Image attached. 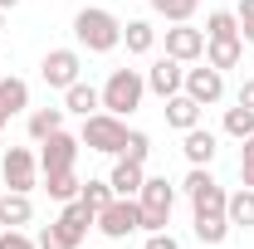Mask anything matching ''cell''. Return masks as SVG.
Returning <instances> with one entry per match:
<instances>
[{
  "instance_id": "cell-4",
  "label": "cell",
  "mask_w": 254,
  "mask_h": 249,
  "mask_svg": "<svg viewBox=\"0 0 254 249\" xmlns=\"http://www.w3.org/2000/svg\"><path fill=\"white\" fill-rule=\"evenodd\" d=\"M78 142H83L88 152L123 156V147H127V127H123V118H113V113H103V108H98L93 118H83V132H78Z\"/></svg>"
},
{
  "instance_id": "cell-17",
  "label": "cell",
  "mask_w": 254,
  "mask_h": 249,
  "mask_svg": "<svg viewBox=\"0 0 254 249\" xmlns=\"http://www.w3.org/2000/svg\"><path fill=\"white\" fill-rule=\"evenodd\" d=\"M142 181H147V171H142V161H132V156H123V161L113 166V176H108L113 195H137Z\"/></svg>"
},
{
  "instance_id": "cell-8",
  "label": "cell",
  "mask_w": 254,
  "mask_h": 249,
  "mask_svg": "<svg viewBox=\"0 0 254 249\" xmlns=\"http://www.w3.org/2000/svg\"><path fill=\"white\" fill-rule=\"evenodd\" d=\"M78 49H49L44 63H39V78L49 83V88H68V83H78Z\"/></svg>"
},
{
  "instance_id": "cell-29",
  "label": "cell",
  "mask_w": 254,
  "mask_h": 249,
  "mask_svg": "<svg viewBox=\"0 0 254 249\" xmlns=\"http://www.w3.org/2000/svg\"><path fill=\"white\" fill-rule=\"evenodd\" d=\"M34 245H39V249H78V245H73V240H68V235L59 230V225H44Z\"/></svg>"
},
{
  "instance_id": "cell-12",
  "label": "cell",
  "mask_w": 254,
  "mask_h": 249,
  "mask_svg": "<svg viewBox=\"0 0 254 249\" xmlns=\"http://www.w3.org/2000/svg\"><path fill=\"white\" fill-rule=\"evenodd\" d=\"M245 59V34H225V39H205V63L210 68H240Z\"/></svg>"
},
{
  "instance_id": "cell-37",
  "label": "cell",
  "mask_w": 254,
  "mask_h": 249,
  "mask_svg": "<svg viewBox=\"0 0 254 249\" xmlns=\"http://www.w3.org/2000/svg\"><path fill=\"white\" fill-rule=\"evenodd\" d=\"M0 30H5V10H0Z\"/></svg>"
},
{
  "instance_id": "cell-20",
  "label": "cell",
  "mask_w": 254,
  "mask_h": 249,
  "mask_svg": "<svg viewBox=\"0 0 254 249\" xmlns=\"http://www.w3.org/2000/svg\"><path fill=\"white\" fill-rule=\"evenodd\" d=\"M225 215H230V225L235 230H254V190H235L230 200H225Z\"/></svg>"
},
{
  "instance_id": "cell-31",
  "label": "cell",
  "mask_w": 254,
  "mask_h": 249,
  "mask_svg": "<svg viewBox=\"0 0 254 249\" xmlns=\"http://www.w3.org/2000/svg\"><path fill=\"white\" fill-rule=\"evenodd\" d=\"M235 20H240V34L254 44V0H240V10H235Z\"/></svg>"
},
{
  "instance_id": "cell-13",
  "label": "cell",
  "mask_w": 254,
  "mask_h": 249,
  "mask_svg": "<svg viewBox=\"0 0 254 249\" xmlns=\"http://www.w3.org/2000/svg\"><path fill=\"white\" fill-rule=\"evenodd\" d=\"M93 220H98V215L83 205V200H64V210H59V220H54V225H59L73 245H83V235L93 230Z\"/></svg>"
},
{
  "instance_id": "cell-1",
  "label": "cell",
  "mask_w": 254,
  "mask_h": 249,
  "mask_svg": "<svg viewBox=\"0 0 254 249\" xmlns=\"http://www.w3.org/2000/svg\"><path fill=\"white\" fill-rule=\"evenodd\" d=\"M73 39H78L88 54H108V49L123 44V20H118L113 10H103V5H88V10L73 15Z\"/></svg>"
},
{
  "instance_id": "cell-3",
  "label": "cell",
  "mask_w": 254,
  "mask_h": 249,
  "mask_svg": "<svg viewBox=\"0 0 254 249\" xmlns=\"http://www.w3.org/2000/svg\"><path fill=\"white\" fill-rule=\"evenodd\" d=\"M137 205H142V230H147V235H152V230H166L171 205H176V186H171L166 176H147L142 190H137Z\"/></svg>"
},
{
  "instance_id": "cell-39",
  "label": "cell",
  "mask_w": 254,
  "mask_h": 249,
  "mask_svg": "<svg viewBox=\"0 0 254 249\" xmlns=\"http://www.w3.org/2000/svg\"><path fill=\"white\" fill-rule=\"evenodd\" d=\"M0 78H5V73H0Z\"/></svg>"
},
{
  "instance_id": "cell-26",
  "label": "cell",
  "mask_w": 254,
  "mask_h": 249,
  "mask_svg": "<svg viewBox=\"0 0 254 249\" xmlns=\"http://www.w3.org/2000/svg\"><path fill=\"white\" fill-rule=\"evenodd\" d=\"M195 5H200V0H152V10H157V15H166L171 25H190Z\"/></svg>"
},
{
  "instance_id": "cell-19",
  "label": "cell",
  "mask_w": 254,
  "mask_h": 249,
  "mask_svg": "<svg viewBox=\"0 0 254 249\" xmlns=\"http://www.w3.org/2000/svg\"><path fill=\"white\" fill-rule=\"evenodd\" d=\"M25 108H30V83H25V78H0V113L15 118V113H25Z\"/></svg>"
},
{
  "instance_id": "cell-34",
  "label": "cell",
  "mask_w": 254,
  "mask_h": 249,
  "mask_svg": "<svg viewBox=\"0 0 254 249\" xmlns=\"http://www.w3.org/2000/svg\"><path fill=\"white\" fill-rule=\"evenodd\" d=\"M147 249H181V245H176V240H171L166 230H152V240H147Z\"/></svg>"
},
{
  "instance_id": "cell-36",
  "label": "cell",
  "mask_w": 254,
  "mask_h": 249,
  "mask_svg": "<svg viewBox=\"0 0 254 249\" xmlns=\"http://www.w3.org/2000/svg\"><path fill=\"white\" fill-rule=\"evenodd\" d=\"M15 5H20V0H0V10H15Z\"/></svg>"
},
{
  "instance_id": "cell-23",
  "label": "cell",
  "mask_w": 254,
  "mask_h": 249,
  "mask_svg": "<svg viewBox=\"0 0 254 249\" xmlns=\"http://www.w3.org/2000/svg\"><path fill=\"white\" fill-rule=\"evenodd\" d=\"M44 190L54 195V200H78V190H83V181L73 176V171H54V176H44Z\"/></svg>"
},
{
  "instance_id": "cell-28",
  "label": "cell",
  "mask_w": 254,
  "mask_h": 249,
  "mask_svg": "<svg viewBox=\"0 0 254 249\" xmlns=\"http://www.w3.org/2000/svg\"><path fill=\"white\" fill-rule=\"evenodd\" d=\"M78 200H83V205H88V210H103V205H113V186H108V181H83V190H78Z\"/></svg>"
},
{
  "instance_id": "cell-33",
  "label": "cell",
  "mask_w": 254,
  "mask_h": 249,
  "mask_svg": "<svg viewBox=\"0 0 254 249\" xmlns=\"http://www.w3.org/2000/svg\"><path fill=\"white\" fill-rule=\"evenodd\" d=\"M0 249H39L30 235H20V230H0Z\"/></svg>"
},
{
  "instance_id": "cell-15",
  "label": "cell",
  "mask_w": 254,
  "mask_h": 249,
  "mask_svg": "<svg viewBox=\"0 0 254 249\" xmlns=\"http://www.w3.org/2000/svg\"><path fill=\"white\" fill-rule=\"evenodd\" d=\"M181 152H186L190 166H210V161H215V132L195 123V127L186 132V142H181Z\"/></svg>"
},
{
  "instance_id": "cell-24",
  "label": "cell",
  "mask_w": 254,
  "mask_h": 249,
  "mask_svg": "<svg viewBox=\"0 0 254 249\" xmlns=\"http://www.w3.org/2000/svg\"><path fill=\"white\" fill-rule=\"evenodd\" d=\"M59 127H64V108H39V113H30V137H34V142L54 137Z\"/></svg>"
},
{
  "instance_id": "cell-5",
  "label": "cell",
  "mask_w": 254,
  "mask_h": 249,
  "mask_svg": "<svg viewBox=\"0 0 254 249\" xmlns=\"http://www.w3.org/2000/svg\"><path fill=\"white\" fill-rule=\"evenodd\" d=\"M93 225L108 240H127L132 230H142V205H137V195H113V205H103Z\"/></svg>"
},
{
  "instance_id": "cell-18",
  "label": "cell",
  "mask_w": 254,
  "mask_h": 249,
  "mask_svg": "<svg viewBox=\"0 0 254 249\" xmlns=\"http://www.w3.org/2000/svg\"><path fill=\"white\" fill-rule=\"evenodd\" d=\"M166 123L176 127V132H190V127L200 123V103L190 93H171L166 98Z\"/></svg>"
},
{
  "instance_id": "cell-14",
  "label": "cell",
  "mask_w": 254,
  "mask_h": 249,
  "mask_svg": "<svg viewBox=\"0 0 254 249\" xmlns=\"http://www.w3.org/2000/svg\"><path fill=\"white\" fill-rule=\"evenodd\" d=\"M98 108H103V93H98L93 83H83V78H78V83H68V88H64V113H78V118H93Z\"/></svg>"
},
{
  "instance_id": "cell-25",
  "label": "cell",
  "mask_w": 254,
  "mask_h": 249,
  "mask_svg": "<svg viewBox=\"0 0 254 249\" xmlns=\"http://www.w3.org/2000/svg\"><path fill=\"white\" fill-rule=\"evenodd\" d=\"M225 137H235V142H245V137H254V113L250 108H225Z\"/></svg>"
},
{
  "instance_id": "cell-22",
  "label": "cell",
  "mask_w": 254,
  "mask_h": 249,
  "mask_svg": "<svg viewBox=\"0 0 254 249\" xmlns=\"http://www.w3.org/2000/svg\"><path fill=\"white\" fill-rule=\"evenodd\" d=\"M230 230H235L230 215H195V240H200V245H225Z\"/></svg>"
},
{
  "instance_id": "cell-30",
  "label": "cell",
  "mask_w": 254,
  "mask_h": 249,
  "mask_svg": "<svg viewBox=\"0 0 254 249\" xmlns=\"http://www.w3.org/2000/svg\"><path fill=\"white\" fill-rule=\"evenodd\" d=\"M123 156H132V161H147V156H152V137H147V132H127Z\"/></svg>"
},
{
  "instance_id": "cell-32",
  "label": "cell",
  "mask_w": 254,
  "mask_h": 249,
  "mask_svg": "<svg viewBox=\"0 0 254 249\" xmlns=\"http://www.w3.org/2000/svg\"><path fill=\"white\" fill-rule=\"evenodd\" d=\"M240 176H245V186L254 190V137H245V152H240Z\"/></svg>"
},
{
  "instance_id": "cell-35",
  "label": "cell",
  "mask_w": 254,
  "mask_h": 249,
  "mask_svg": "<svg viewBox=\"0 0 254 249\" xmlns=\"http://www.w3.org/2000/svg\"><path fill=\"white\" fill-rule=\"evenodd\" d=\"M235 103H240V108H250V113H254V78H245V83H240V93H235Z\"/></svg>"
},
{
  "instance_id": "cell-10",
  "label": "cell",
  "mask_w": 254,
  "mask_h": 249,
  "mask_svg": "<svg viewBox=\"0 0 254 249\" xmlns=\"http://www.w3.org/2000/svg\"><path fill=\"white\" fill-rule=\"evenodd\" d=\"M166 54L181 63H195L205 54V30H190V25H171L166 30Z\"/></svg>"
},
{
  "instance_id": "cell-7",
  "label": "cell",
  "mask_w": 254,
  "mask_h": 249,
  "mask_svg": "<svg viewBox=\"0 0 254 249\" xmlns=\"http://www.w3.org/2000/svg\"><path fill=\"white\" fill-rule=\"evenodd\" d=\"M0 171H5V186H10V190H25V195H30L34 181H39V161H34L30 147H10L5 161H0Z\"/></svg>"
},
{
  "instance_id": "cell-16",
  "label": "cell",
  "mask_w": 254,
  "mask_h": 249,
  "mask_svg": "<svg viewBox=\"0 0 254 249\" xmlns=\"http://www.w3.org/2000/svg\"><path fill=\"white\" fill-rule=\"evenodd\" d=\"M34 220V205L25 190H10V195H0V230H20V225H30Z\"/></svg>"
},
{
  "instance_id": "cell-6",
  "label": "cell",
  "mask_w": 254,
  "mask_h": 249,
  "mask_svg": "<svg viewBox=\"0 0 254 249\" xmlns=\"http://www.w3.org/2000/svg\"><path fill=\"white\" fill-rule=\"evenodd\" d=\"M78 137H68V132H54V137H44V152H39V171L44 176H54V171H73V161H78Z\"/></svg>"
},
{
  "instance_id": "cell-2",
  "label": "cell",
  "mask_w": 254,
  "mask_h": 249,
  "mask_svg": "<svg viewBox=\"0 0 254 249\" xmlns=\"http://www.w3.org/2000/svg\"><path fill=\"white\" fill-rule=\"evenodd\" d=\"M142 93H147V78H142L137 68H113L108 83H103V113L127 118V113L142 108Z\"/></svg>"
},
{
  "instance_id": "cell-9",
  "label": "cell",
  "mask_w": 254,
  "mask_h": 249,
  "mask_svg": "<svg viewBox=\"0 0 254 249\" xmlns=\"http://www.w3.org/2000/svg\"><path fill=\"white\" fill-rule=\"evenodd\" d=\"M181 93H190L200 108H205V103H220V98H225V73H220V68H210V63H205V68H186Z\"/></svg>"
},
{
  "instance_id": "cell-38",
  "label": "cell",
  "mask_w": 254,
  "mask_h": 249,
  "mask_svg": "<svg viewBox=\"0 0 254 249\" xmlns=\"http://www.w3.org/2000/svg\"><path fill=\"white\" fill-rule=\"evenodd\" d=\"M5 123H10V118H5V113H0V127H5Z\"/></svg>"
},
{
  "instance_id": "cell-21",
  "label": "cell",
  "mask_w": 254,
  "mask_h": 249,
  "mask_svg": "<svg viewBox=\"0 0 254 249\" xmlns=\"http://www.w3.org/2000/svg\"><path fill=\"white\" fill-rule=\"evenodd\" d=\"M123 44H127V54H152L157 30H152L147 20H127V25H123Z\"/></svg>"
},
{
  "instance_id": "cell-27",
  "label": "cell",
  "mask_w": 254,
  "mask_h": 249,
  "mask_svg": "<svg viewBox=\"0 0 254 249\" xmlns=\"http://www.w3.org/2000/svg\"><path fill=\"white\" fill-rule=\"evenodd\" d=\"M225 34H240V20L230 10H210L205 15V39H225Z\"/></svg>"
},
{
  "instance_id": "cell-11",
  "label": "cell",
  "mask_w": 254,
  "mask_h": 249,
  "mask_svg": "<svg viewBox=\"0 0 254 249\" xmlns=\"http://www.w3.org/2000/svg\"><path fill=\"white\" fill-rule=\"evenodd\" d=\"M181 83H186V68H181V59H171V54H161V59L147 68V88L161 93V98L181 93Z\"/></svg>"
}]
</instances>
